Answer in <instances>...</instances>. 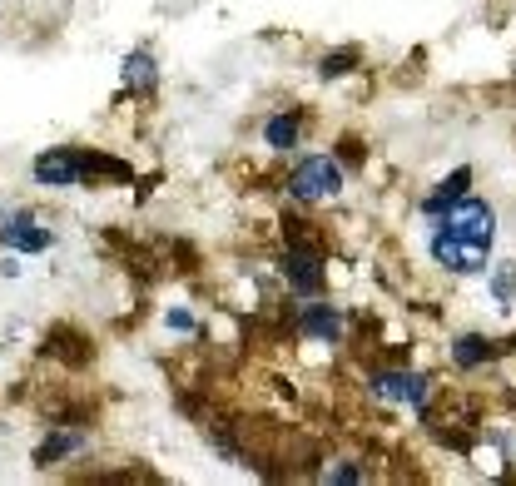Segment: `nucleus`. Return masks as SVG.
<instances>
[{"label":"nucleus","mask_w":516,"mask_h":486,"mask_svg":"<svg viewBox=\"0 0 516 486\" xmlns=\"http://www.w3.org/2000/svg\"><path fill=\"white\" fill-rule=\"evenodd\" d=\"M288 189H293V199H303V204H318V199H333L338 189H343V169H338V159H303L298 169H293V179H288Z\"/></svg>","instance_id":"obj_1"},{"label":"nucleus","mask_w":516,"mask_h":486,"mask_svg":"<svg viewBox=\"0 0 516 486\" xmlns=\"http://www.w3.org/2000/svg\"><path fill=\"white\" fill-rule=\"evenodd\" d=\"M432 253H437V263L452 268V273H477V268L487 263V243L482 239H457V234H447V229L432 239Z\"/></svg>","instance_id":"obj_2"},{"label":"nucleus","mask_w":516,"mask_h":486,"mask_svg":"<svg viewBox=\"0 0 516 486\" xmlns=\"http://www.w3.org/2000/svg\"><path fill=\"white\" fill-rule=\"evenodd\" d=\"M35 179L50 184V189H70V184L85 179V154H75V149H50V154L35 159Z\"/></svg>","instance_id":"obj_3"},{"label":"nucleus","mask_w":516,"mask_h":486,"mask_svg":"<svg viewBox=\"0 0 516 486\" xmlns=\"http://www.w3.org/2000/svg\"><path fill=\"white\" fill-rule=\"evenodd\" d=\"M442 229H447V234H457V239H482V243H492V209H487L482 199H467V204L447 209Z\"/></svg>","instance_id":"obj_4"},{"label":"nucleus","mask_w":516,"mask_h":486,"mask_svg":"<svg viewBox=\"0 0 516 486\" xmlns=\"http://www.w3.org/2000/svg\"><path fill=\"white\" fill-rule=\"evenodd\" d=\"M283 278H288L298 293H318V288H323V273H318L313 248H288V258H283Z\"/></svg>","instance_id":"obj_5"},{"label":"nucleus","mask_w":516,"mask_h":486,"mask_svg":"<svg viewBox=\"0 0 516 486\" xmlns=\"http://www.w3.org/2000/svg\"><path fill=\"white\" fill-rule=\"evenodd\" d=\"M378 392H383V397H402V402H422V397H427V377H412V372H383V377H378Z\"/></svg>","instance_id":"obj_6"},{"label":"nucleus","mask_w":516,"mask_h":486,"mask_svg":"<svg viewBox=\"0 0 516 486\" xmlns=\"http://www.w3.org/2000/svg\"><path fill=\"white\" fill-rule=\"evenodd\" d=\"M467 184H472V169H457V174H447V179H442V189L427 199V214H442V209H452V199H462V194H467Z\"/></svg>","instance_id":"obj_7"},{"label":"nucleus","mask_w":516,"mask_h":486,"mask_svg":"<svg viewBox=\"0 0 516 486\" xmlns=\"http://www.w3.org/2000/svg\"><path fill=\"white\" fill-rule=\"evenodd\" d=\"M298 328L313 333V338H338V313H333V308H308V313L298 318Z\"/></svg>","instance_id":"obj_8"},{"label":"nucleus","mask_w":516,"mask_h":486,"mask_svg":"<svg viewBox=\"0 0 516 486\" xmlns=\"http://www.w3.org/2000/svg\"><path fill=\"white\" fill-rule=\"evenodd\" d=\"M80 442H85V437H75V432H50V437L40 442V452H35V462H40V467H50L55 457H65V452H75Z\"/></svg>","instance_id":"obj_9"},{"label":"nucleus","mask_w":516,"mask_h":486,"mask_svg":"<svg viewBox=\"0 0 516 486\" xmlns=\"http://www.w3.org/2000/svg\"><path fill=\"white\" fill-rule=\"evenodd\" d=\"M487 358H492V348L482 338H457V348H452V363L457 367H482Z\"/></svg>","instance_id":"obj_10"},{"label":"nucleus","mask_w":516,"mask_h":486,"mask_svg":"<svg viewBox=\"0 0 516 486\" xmlns=\"http://www.w3.org/2000/svg\"><path fill=\"white\" fill-rule=\"evenodd\" d=\"M263 134H268L273 149H293V144H298V115H278V120H268Z\"/></svg>","instance_id":"obj_11"},{"label":"nucleus","mask_w":516,"mask_h":486,"mask_svg":"<svg viewBox=\"0 0 516 486\" xmlns=\"http://www.w3.org/2000/svg\"><path fill=\"white\" fill-rule=\"evenodd\" d=\"M125 75H129V85H139V90H149V85H154V60H149V55H129Z\"/></svg>","instance_id":"obj_12"},{"label":"nucleus","mask_w":516,"mask_h":486,"mask_svg":"<svg viewBox=\"0 0 516 486\" xmlns=\"http://www.w3.org/2000/svg\"><path fill=\"white\" fill-rule=\"evenodd\" d=\"M5 243L10 248H45L50 234H40V229H5Z\"/></svg>","instance_id":"obj_13"},{"label":"nucleus","mask_w":516,"mask_h":486,"mask_svg":"<svg viewBox=\"0 0 516 486\" xmlns=\"http://www.w3.org/2000/svg\"><path fill=\"white\" fill-rule=\"evenodd\" d=\"M343 70H353V55H328L323 60V75H343Z\"/></svg>","instance_id":"obj_14"}]
</instances>
